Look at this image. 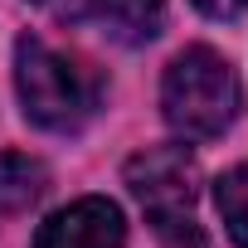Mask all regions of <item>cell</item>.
<instances>
[{
	"instance_id": "6da1fadb",
	"label": "cell",
	"mask_w": 248,
	"mask_h": 248,
	"mask_svg": "<svg viewBox=\"0 0 248 248\" xmlns=\"http://www.w3.org/2000/svg\"><path fill=\"white\" fill-rule=\"evenodd\" d=\"M15 88L25 117L44 132H78L102 107V78L78 54H63L39 34H25L15 44Z\"/></svg>"
},
{
	"instance_id": "52a82bcc",
	"label": "cell",
	"mask_w": 248,
	"mask_h": 248,
	"mask_svg": "<svg viewBox=\"0 0 248 248\" xmlns=\"http://www.w3.org/2000/svg\"><path fill=\"white\" fill-rule=\"evenodd\" d=\"M214 204H219V219H224L229 238L238 248H248V161L214 180Z\"/></svg>"
},
{
	"instance_id": "ba28073f",
	"label": "cell",
	"mask_w": 248,
	"mask_h": 248,
	"mask_svg": "<svg viewBox=\"0 0 248 248\" xmlns=\"http://www.w3.org/2000/svg\"><path fill=\"white\" fill-rule=\"evenodd\" d=\"M190 5L200 15H209V20H238L248 10V0H190Z\"/></svg>"
},
{
	"instance_id": "277c9868",
	"label": "cell",
	"mask_w": 248,
	"mask_h": 248,
	"mask_svg": "<svg viewBox=\"0 0 248 248\" xmlns=\"http://www.w3.org/2000/svg\"><path fill=\"white\" fill-rule=\"evenodd\" d=\"M122 243H127V219L107 195H88L54 209L34 233V248H122Z\"/></svg>"
},
{
	"instance_id": "7a4b0ae2",
	"label": "cell",
	"mask_w": 248,
	"mask_h": 248,
	"mask_svg": "<svg viewBox=\"0 0 248 248\" xmlns=\"http://www.w3.org/2000/svg\"><path fill=\"white\" fill-rule=\"evenodd\" d=\"M238 107H243V88H238V73L229 68L224 54L195 44L170 59V68L161 78V112L175 137L214 141L233 127Z\"/></svg>"
},
{
	"instance_id": "5b68a950",
	"label": "cell",
	"mask_w": 248,
	"mask_h": 248,
	"mask_svg": "<svg viewBox=\"0 0 248 248\" xmlns=\"http://www.w3.org/2000/svg\"><path fill=\"white\" fill-rule=\"evenodd\" d=\"M93 15L102 20V30L122 44H146L161 34L166 20V0H93Z\"/></svg>"
},
{
	"instance_id": "3957f363",
	"label": "cell",
	"mask_w": 248,
	"mask_h": 248,
	"mask_svg": "<svg viewBox=\"0 0 248 248\" xmlns=\"http://www.w3.org/2000/svg\"><path fill=\"white\" fill-rule=\"evenodd\" d=\"M127 190L146 209L151 229L170 248H200L195 200H200V166L190 146H151L127 161Z\"/></svg>"
},
{
	"instance_id": "8992f818",
	"label": "cell",
	"mask_w": 248,
	"mask_h": 248,
	"mask_svg": "<svg viewBox=\"0 0 248 248\" xmlns=\"http://www.w3.org/2000/svg\"><path fill=\"white\" fill-rule=\"evenodd\" d=\"M49 175L34 156L25 151H5L0 156V214H25L30 204H39Z\"/></svg>"
}]
</instances>
